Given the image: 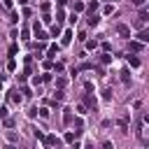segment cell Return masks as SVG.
<instances>
[{
	"instance_id": "8fae6325",
	"label": "cell",
	"mask_w": 149,
	"mask_h": 149,
	"mask_svg": "<svg viewBox=\"0 0 149 149\" xmlns=\"http://www.w3.org/2000/svg\"><path fill=\"white\" fill-rule=\"evenodd\" d=\"M9 98H12V102H21V100H23L19 91H12V93H9Z\"/></svg>"
},
{
	"instance_id": "cb8c5ba5",
	"label": "cell",
	"mask_w": 149,
	"mask_h": 149,
	"mask_svg": "<svg viewBox=\"0 0 149 149\" xmlns=\"http://www.w3.org/2000/svg\"><path fill=\"white\" fill-rule=\"evenodd\" d=\"M102 51H112V44L109 42H102Z\"/></svg>"
},
{
	"instance_id": "ac0fdd59",
	"label": "cell",
	"mask_w": 149,
	"mask_h": 149,
	"mask_svg": "<svg viewBox=\"0 0 149 149\" xmlns=\"http://www.w3.org/2000/svg\"><path fill=\"white\" fill-rule=\"evenodd\" d=\"M95 9H98V2H95V0H93V2H91V5H88V12H91V14H95Z\"/></svg>"
},
{
	"instance_id": "603a6c76",
	"label": "cell",
	"mask_w": 149,
	"mask_h": 149,
	"mask_svg": "<svg viewBox=\"0 0 149 149\" xmlns=\"http://www.w3.org/2000/svg\"><path fill=\"white\" fill-rule=\"evenodd\" d=\"M7 68H9V70H16V61H14V58H9V63H7Z\"/></svg>"
},
{
	"instance_id": "7a4b0ae2",
	"label": "cell",
	"mask_w": 149,
	"mask_h": 149,
	"mask_svg": "<svg viewBox=\"0 0 149 149\" xmlns=\"http://www.w3.org/2000/svg\"><path fill=\"white\" fill-rule=\"evenodd\" d=\"M116 33H119L121 37H130V28H128L126 23H119V26H116Z\"/></svg>"
},
{
	"instance_id": "8992f818",
	"label": "cell",
	"mask_w": 149,
	"mask_h": 149,
	"mask_svg": "<svg viewBox=\"0 0 149 149\" xmlns=\"http://www.w3.org/2000/svg\"><path fill=\"white\" fill-rule=\"evenodd\" d=\"M119 128H121L123 133H128V116H121V119H119Z\"/></svg>"
},
{
	"instance_id": "44dd1931",
	"label": "cell",
	"mask_w": 149,
	"mask_h": 149,
	"mask_svg": "<svg viewBox=\"0 0 149 149\" xmlns=\"http://www.w3.org/2000/svg\"><path fill=\"white\" fill-rule=\"evenodd\" d=\"M81 9H84V2L77 0V2H74V12H81Z\"/></svg>"
},
{
	"instance_id": "83f0119b",
	"label": "cell",
	"mask_w": 149,
	"mask_h": 149,
	"mask_svg": "<svg viewBox=\"0 0 149 149\" xmlns=\"http://www.w3.org/2000/svg\"><path fill=\"white\" fill-rule=\"evenodd\" d=\"M98 2H107V0H98Z\"/></svg>"
},
{
	"instance_id": "7402d4cb",
	"label": "cell",
	"mask_w": 149,
	"mask_h": 149,
	"mask_svg": "<svg viewBox=\"0 0 149 149\" xmlns=\"http://www.w3.org/2000/svg\"><path fill=\"white\" fill-rule=\"evenodd\" d=\"M49 7H51V5H49V2H47V0H44V2H42V5H40V9H42V12H49Z\"/></svg>"
},
{
	"instance_id": "d6986e66",
	"label": "cell",
	"mask_w": 149,
	"mask_h": 149,
	"mask_svg": "<svg viewBox=\"0 0 149 149\" xmlns=\"http://www.w3.org/2000/svg\"><path fill=\"white\" fill-rule=\"evenodd\" d=\"M102 63H112V56H109V51H105V54H102Z\"/></svg>"
},
{
	"instance_id": "ba28073f",
	"label": "cell",
	"mask_w": 149,
	"mask_h": 149,
	"mask_svg": "<svg viewBox=\"0 0 149 149\" xmlns=\"http://www.w3.org/2000/svg\"><path fill=\"white\" fill-rule=\"evenodd\" d=\"M93 49H98V42L95 40H86V51H93Z\"/></svg>"
},
{
	"instance_id": "6da1fadb",
	"label": "cell",
	"mask_w": 149,
	"mask_h": 149,
	"mask_svg": "<svg viewBox=\"0 0 149 149\" xmlns=\"http://www.w3.org/2000/svg\"><path fill=\"white\" fill-rule=\"evenodd\" d=\"M42 142H44L47 147H58V144H61V137H56V135H44Z\"/></svg>"
},
{
	"instance_id": "5b68a950",
	"label": "cell",
	"mask_w": 149,
	"mask_h": 149,
	"mask_svg": "<svg viewBox=\"0 0 149 149\" xmlns=\"http://www.w3.org/2000/svg\"><path fill=\"white\" fill-rule=\"evenodd\" d=\"M70 42H72V30H65V33H63V40H61V44L65 47V44H70Z\"/></svg>"
},
{
	"instance_id": "4316f807",
	"label": "cell",
	"mask_w": 149,
	"mask_h": 149,
	"mask_svg": "<svg viewBox=\"0 0 149 149\" xmlns=\"http://www.w3.org/2000/svg\"><path fill=\"white\" fill-rule=\"evenodd\" d=\"M144 2H147V0H133V5H135V7H144Z\"/></svg>"
},
{
	"instance_id": "30bf717a",
	"label": "cell",
	"mask_w": 149,
	"mask_h": 149,
	"mask_svg": "<svg viewBox=\"0 0 149 149\" xmlns=\"http://www.w3.org/2000/svg\"><path fill=\"white\" fill-rule=\"evenodd\" d=\"M126 58H128V63H130V68H140V61H137L135 56H130V54H128Z\"/></svg>"
},
{
	"instance_id": "9a60e30c",
	"label": "cell",
	"mask_w": 149,
	"mask_h": 149,
	"mask_svg": "<svg viewBox=\"0 0 149 149\" xmlns=\"http://www.w3.org/2000/svg\"><path fill=\"white\" fill-rule=\"evenodd\" d=\"M98 21H100V19H98V16H95V14H91V16H88V26H95V23H98Z\"/></svg>"
},
{
	"instance_id": "ffe728a7",
	"label": "cell",
	"mask_w": 149,
	"mask_h": 149,
	"mask_svg": "<svg viewBox=\"0 0 149 149\" xmlns=\"http://www.w3.org/2000/svg\"><path fill=\"white\" fill-rule=\"evenodd\" d=\"M77 112H79V114H86V105L79 102V105H77Z\"/></svg>"
},
{
	"instance_id": "3957f363",
	"label": "cell",
	"mask_w": 149,
	"mask_h": 149,
	"mask_svg": "<svg viewBox=\"0 0 149 149\" xmlns=\"http://www.w3.org/2000/svg\"><path fill=\"white\" fill-rule=\"evenodd\" d=\"M84 105H86V107H95V105H98L95 95H93V93H86V98H84Z\"/></svg>"
},
{
	"instance_id": "2e32d148",
	"label": "cell",
	"mask_w": 149,
	"mask_h": 149,
	"mask_svg": "<svg viewBox=\"0 0 149 149\" xmlns=\"http://www.w3.org/2000/svg\"><path fill=\"white\" fill-rule=\"evenodd\" d=\"M130 79V72L128 70H121V81H128Z\"/></svg>"
},
{
	"instance_id": "7c38bea8",
	"label": "cell",
	"mask_w": 149,
	"mask_h": 149,
	"mask_svg": "<svg viewBox=\"0 0 149 149\" xmlns=\"http://www.w3.org/2000/svg\"><path fill=\"white\" fill-rule=\"evenodd\" d=\"M63 112H65V114H63V121L70 123V121H72V109H63Z\"/></svg>"
},
{
	"instance_id": "277c9868",
	"label": "cell",
	"mask_w": 149,
	"mask_h": 149,
	"mask_svg": "<svg viewBox=\"0 0 149 149\" xmlns=\"http://www.w3.org/2000/svg\"><path fill=\"white\" fill-rule=\"evenodd\" d=\"M128 49H130V51H142V49H144V44H142L140 40H133V42L128 44Z\"/></svg>"
},
{
	"instance_id": "e0dca14e",
	"label": "cell",
	"mask_w": 149,
	"mask_h": 149,
	"mask_svg": "<svg viewBox=\"0 0 149 149\" xmlns=\"http://www.w3.org/2000/svg\"><path fill=\"white\" fill-rule=\"evenodd\" d=\"M63 140H65V142H74V133H70V130H68V133H65V137H63Z\"/></svg>"
},
{
	"instance_id": "484cf974",
	"label": "cell",
	"mask_w": 149,
	"mask_h": 149,
	"mask_svg": "<svg viewBox=\"0 0 149 149\" xmlns=\"http://www.w3.org/2000/svg\"><path fill=\"white\" fill-rule=\"evenodd\" d=\"M0 119H7V107H0Z\"/></svg>"
},
{
	"instance_id": "5bb4252c",
	"label": "cell",
	"mask_w": 149,
	"mask_h": 149,
	"mask_svg": "<svg viewBox=\"0 0 149 149\" xmlns=\"http://www.w3.org/2000/svg\"><path fill=\"white\" fill-rule=\"evenodd\" d=\"M37 112H40V116H42V119H49V109H47V107H40Z\"/></svg>"
},
{
	"instance_id": "4fadbf2b",
	"label": "cell",
	"mask_w": 149,
	"mask_h": 149,
	"mask_svg": "<svg viewBox=\"0 0 149 149\" xmlns=\"http://www.w3.org/2000/svg\"><path fill=\"white\" fill-rule=\"evenodd\" d=\"M112 12H114V7H112V5H105V7H102V14H105V16H109Z\"/></svg>"
},
{
	"instance_id": "d4e9b609",
	"label": "cell",
	"mask_w": 149,
	"mask_h": 149,
	"mask_svg": "<svg viewBox=\"0 0 149 149\" xmlns=\"http://www.w3.org/2000/svg\"><path fill=\"white\" fill-rule=\"evenodd\" d=\"M51 68H54L56 72H63V63H56V65H51Z\"/></svg>"
},
{
	"instance_id": "52a82bcc",
	"label": "cell",
	"mask_w": 149,
	"mask_h": 149,
	"mask_svg": "<svg viewBox=\"0 0 149 149\" xmlns=\"http://www.w3.org/2000/svg\"><path fill=\"white\" fill-rule=\"evenodd\" d=\"M137 40H140L142 44H147V42H149V33H147V30H142V33L137 35Z\"/></svg>"
},
{
	"instance_id": "9c48e42d",
	"label": "cell",
	"mask_w": 149,
	"mask_h": 149,
	"mask_svg": "<svg viewBox=\"0 0 149 149\" xmlns=\"http://www.w3.org/2000/svg\"><path fill=\"white\" fill-rule=\"evenodd\" d=\"M56 54H58V44H51V47H49V51H47V56H49V58H54Z\"/></svg>"
}]
</instances>
